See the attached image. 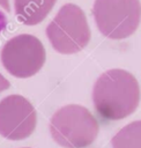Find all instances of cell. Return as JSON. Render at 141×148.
Masks as SVG:
<instances>
[{
	"label": "cell",
	"instance_id": "30bf717a",
	"mask_svg": "<svg viewBox=\"0 0 141 148\" xmlns=\"http://www.w3.org/2000/svg\"><path fill=\"white\" fill-rule=\"evenodd\" d=\"M7 23H8L7 16L5 15V13H2V12L0 10V32H2V31L6 29Z\"/></svg>",
	"mask_w": 141,
	"mask_h": 148
},
{
	"label": "cell",
	"instance_id": "52a82bcc",
	"mask_svg": "<svg viewBox=\"0 0 141 148\" xmlns=\"http://www.w3.org/2000/svg\"><path fill=\"white\" fill-rule=\"evenodd\" d=\"M57 0H14L17 21L25 25H36L45 20Z\"/></svg>",
	"mask_w": 141,
	"mask_h": 148
},
{
	"label": "cell",
	"instance_id": "3957f363",
	"mask_svg": "<svg viewBox=\"0 0 141 148\" xmlns=\"http://www.w3.org/2000/svg\"><path fill=\"white\" fill-rule=\"evenodd\" d=\"M45 32L52 47L61 54L82 51L91 37L86 14L75 3H65L47 24Z\"/></svg>",
	"mask_w": 141,
	"mask_h": 148
},
{
	"label": "cell",
	"instance_id": "9c48e42d",
	"mask_svg": "<svg viewBox=\"0 0 141 148\" xmlns=\"http://www.w3.org/2000/svg\"><path fill=\"white\" fill-rule=\"evenodd\" d=\"M9 86H10V83H9V81L0 73V92H2L3 90H6V89H8L9 88Z\"/></svg>",
	"mask_w": 141,
	"mask_h": 148
},
{
	"label": "cell",
	"instance_id": "7a4b0ae2",
	"mask_svg": "<svg viewBox=\"0 0 141 148\" xmlns=\"http://www.w3.org/2000/svg\"><path fill=\"white\" fill-rule=\"evenodd\" d=\"M50 133L55 143L64 148H84L97 138L99 126L84 106L68 104L57 110L50 120Z\"/></svg>",
	"mask_w": 141,
	"mask_h": 148
},
{
	"label": "cell",
	"instance_id": "ba28073f",
	"mask_svg": "<svg viewBox=\"0 0 141 148\" xmlns=\"http://www.w3.org/2000/svg\"><path fill=\"white\" fill-rule=\"evenodd\" d=\"M112 148H141V120L120 128L111 139Z\"/></svg>",
	"mask_w": 141,
	"mask_h": 148
},
{
	"label": "cell",
	"instance_id": "5b68a950",
	"mask_svg": "<svg viewBox=\"0 0 141 148\" xmlns=\"http://www.w3.org/2000/svg\"><path fill=\"white\" fill-rule=\"evenodd\" d=\"M45 59L46 53L43 43L29 34L12 37L1 51V62L5 69L18 79H27L37 74Z\"/></svg>",
	"mask_w": 141,
	"mask_h": 148
},
{
	"label": "cell",
	"instance_id": "8fae6325",
	"mask_svg": "<svg viewBox=\"0 0 141 148\" xmlns=\"http://www.w3.org/2000/svg\"><path fill=\"white\" fill-rule=\"evenodd\" d=\"M0 6H1L6 12H9V10H10L9 0H0Z\"/></svg>",
	"mask_w": 141,
	"mask_h": 148
},
{
	"label": "cell",
	"instance_id": "277c9868",
	"mask_svg": "<svg viewBox=\"0 0 141 148\" xmlns=\"http://www.w3.org/2000/svg\"><path fill=\"white\" fill-rule=\"evenodd\" d=\"M99 32L110 39L132 36L141 20L140 0H95L91 9Z\"/></svg>",
	"mask_w": 141,
	"mask_h": 148
},
{
	"label": "cell",
	"instance_id": "6da1fadb",
	"mask_svg": "<svg viewBox=\"0 0 141 148\" xmlns=\"http://www.w3.org/2000/svg\"><path fill=\"white\" fill-rule=\"evenodd\" d=\"M92 102L101 117L107 120L124 119L139 105V82L128 71L109 69L96 80L92 88Z\"/></svg>",
	"mask_w": 141,
	"mask_h": 148
},
{
	"label": "cell",
	"instance_id": "8992f818",
	"mask_svg": "<svg viewBox=\"0 0 141 148\" xmlns=\"http://www.w3.org/2000/svg\"><path fill=\"white\" fill-rule=\"evenodd\" d=\"M37 113L29 99L9 95L0 101V135L8 140H23L32 134Z\"/></svg>",
	"mask_w": 141,
	"mask_h": 148
}]
</instances>
